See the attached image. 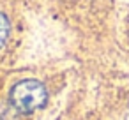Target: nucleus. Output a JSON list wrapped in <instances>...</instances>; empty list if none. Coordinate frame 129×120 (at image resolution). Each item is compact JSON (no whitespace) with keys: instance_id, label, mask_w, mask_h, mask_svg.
<instances>
[{"instance_id":"1","label":"nucleus","mask_w":129,"mask_h":120,"mask_svg":"<svg viewBox=\"0 0 129 120\" xmlns=\"http://www.w3.org/2000/svg\"><path fill=\"white\" fill-rule=\"evenodd\" d=\"M46 88L37 79H23L11 90V102L21 113H30L46 102Z\"/></svg>"},{"instance_id":"2","label":"nucleus","mask_w":129,"mask_h":120,"mask_svg":"<svg viewBox=\"0 0 129 120\" xmlns=\"http://www.w3.org/2000/svg\"><path fill=\"white\" fill-rule=\"evenodd\" d=\"M7 35H9V21L2 13H0V46L7 41Z\"/></svg>"}]
</instances>
